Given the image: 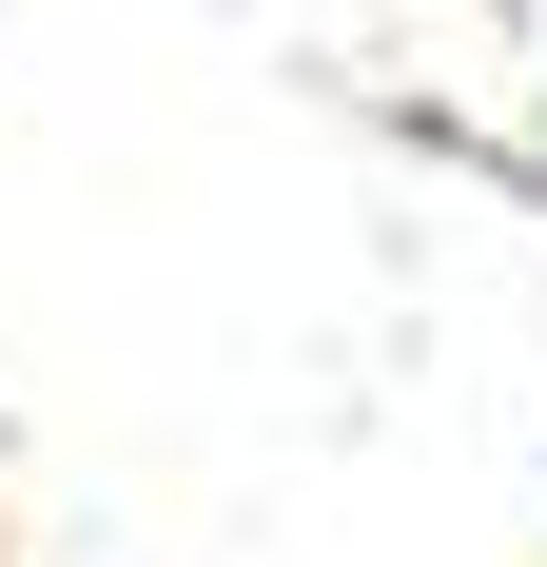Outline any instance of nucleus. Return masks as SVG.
<instances>
[{
	"label": "nucleus",
	"mask_w": 547,
	"mask_h": 567,
	"mask_svg": "<svg viewBox=\"0 0 547 567\" xmlns=\"http://www.w3.org/2000/svg\"><path fill=\"white\" fill-rule=\"evenodd\" d=\"M528 196H547V117H528Z\"/></svg>",
	"instance_id": "1"
}]
</instances>
